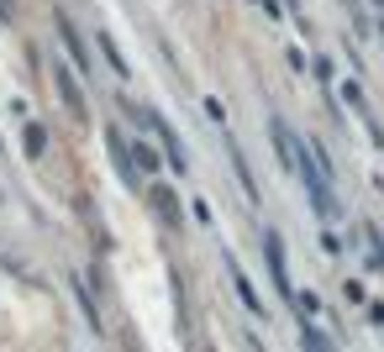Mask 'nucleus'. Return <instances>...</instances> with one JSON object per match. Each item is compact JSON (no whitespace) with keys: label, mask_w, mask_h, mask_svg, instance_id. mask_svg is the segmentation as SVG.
Returning a JSON list of instances; mask_svg holds the SVG:
<instances>
[{"label":"nucleus","mask_w":384,"mask_h":352,"mask_svg":"<svg viewBox=\"0 0 384 352\" xmlns=\"http://www.w3.org/2000/svg\"><path fill=\"white\" fill-rule=\"evenodd\" d=\"M142 121L153 127V137H158V147L169 153V164H174V174H190V158H184V147H179V137H174V127H169L158 111H142Z\"/></svg>","instance_id":"f257e3e1"},{"label":"nucleus","mask_w":384,"mask_h":352,"mask_svg":"<svg viewBox=\"0 0 384 352\" xmlns=\"http://www.w3.org/2000/svg\"><path fill=\"white\" fill-rule=\"evenodd\" d=\"M263 258H269L274 289H279V294H295V289H289V268H284V237L274 232V226H263Z\"/></svg>","instance_id":"f03ea898"},{"label":"nucleus","mask_w":384,"mask_h":352,"mask_svg":"<svg viewBox=\"0 0 384 352\" xmlns=\"http://www.w3.org/2000/svg\"><path fill=\"white\" fill-rule=\"evenodd\" d=\"M221 263H227V274H232V284H237V294H242L247 316H263V321H269V305H263V294L253 289V279H247L242 268H237V258H232V252H221Z\"/></svg>","instance_id":"7ed1b4c3"},{"label":"nucleus","mask_w":384,"mask_h":352,"mask_svg":"<svg viewBox=\"0 0 384 352\" xmlns=\"http://www.w3.org/2000/svg\"><path fill=\"white\" fill-rule=\"evenodd\" d=\"M53 85H58V95H63V105H69V116H74V121H85V116H90V111H85V90H79L74 69L53 63Z\"/></svg>","instance_id":"20e7f679"},{"label":"nucleus","mask_w":384,"mask_h":352,"mask_svg":"<svg viewBox=\"0 0 384 352\" xmlns=\"http://www.w3.org/2000/svg\"><path fill=\"white\" fill-rule=\"evenodd\" d=\"M221 142H227V153H232V174H237V184H242V195L247 200H253V206H258V179H253V169H247V158H242V147H237V137H232V132L227 127H221Z\"/></svg>","instance_id":"39448f33"},{"label":"nucleus","mask_w":384,"mask_h":352,"mask_svg":"<svg viewBox=\"0 0 384 352\" xmlns=\"http://www.w3.org/2000/svg\"><path fill=\"white\" fill-rule=\"evenodd\" d=\"M53 21H58V37H63V48H69V58H74V69H79V74H90V53H85V43H79V32H74V21H69V16H63V11H58V16H53Z\"/></svg>","instance_id":"423d86ee"},{"label":"nucleus","mask_w":384,"mask_h":352,"mask_svg":"<svg viewBox=\"0 0 384 352\" xmlns=\"http://www.w3.org/2000/svg\"><path fill=\"white\" fill-rule=\"evenodd\" d=\"M105 142H111V158H116V169H122V179H127V184H137V169H132V153H127L122 132H111Z\"/></svg>","instance_id":"0eeeda50"},{"label":"nucleus","mask_w":384,"mask_h":352,"mask_svg":"<svg viewBox=\"0 0 384 352\" xmlns=\"http://www.w3.org/2000/svg\"><path fill=\"white\" fill-rule=\"evenodd\" d=\"M363 242H368V268L384 274V237H379V226H363Z\"/></svg>","instance_id":"6e6552de"},{"label":"nucleus","mask_w":384,"mask_h":352,"mask_svg":"<svg viewBox=\"0 0 384 352\" xmlns=\"http://www.w3.org/2000/svg\"><path fill=\"white\" fill-rule=\"evenodd\" d=\"M127 153H132V169H142V174H153V169H158V153H153L148 142H132Z\"/></svg>","instance_id":"1a4fd4ad"},{"label":"nucleus","mask_w":384,"mask_h":352,"mask_svg":"<svg viewBox=\"0 0 384 352\" xmlns=\"http://www.w3.org/2000/svg\"><path fill=\"white\" fill-rule=\"evenodd\" d=\"M100 53H105V63H111V69L122 74V79H132V69H127V58H122V48H116V43H111V37H105V32H100Z\"/></svg>","instance_id":"9d476101"},{"label":"nucleus","mask_w":384,"mask_h":352,"mask_svg":"<svg viewBox=\"0 0 384 352\" xmlns=\"http://www.w3.org/2000/svg\"><path fill=\"white\" fill-rule=\"evenodd\" d=\"M300 347H306V352H332V342H326L321 331L306 326V316H300Z\"/></svg>","instance_id":"9b49d317"},{"label":"nucleus","mask_w":384,"mask_h":352,"mask_svg":"<svg viewBox=\"0 0 384 352\" xmlns=\"http://www.w3.org/2000/svg\"><path fill=\"white\" fill-rule=\"evenodd\" d=\"M21 142H26V153H32V158H43V147H48V127H37V121H32Z\"/></svg>","instance_id":"f8f14e48"},{"label":"nucleus","mask_w":384,"mask_h":352,"mask_svg":"<svg viewBox=\"0 0 384 352\" xmlns=\"http://www.w3.org/2000/svg\"><path fill=\"white\" fill-rule=\"evenodd\" d=\"M342 100H348V105H353V111H358V116H368V100H363L358 79H348V85H342Z\"/></svg>","instance_id":"ddd939ff"},{"label":"nucleus","mask_w":384,"mask_h":352,"mask_svg":"<svg viewBox=\"0 0 384 352\" xmlns=\"http://www.w3.org/2000/svg\"><path fill=\"white\" fill-rule=\"evenodd\" d=\"M316 305H321V300H316V294H311V289H306V294H295V310H300V316H311V310H316Z\"/></svg>","instance_id":"4468645a"},{"label":"nucleus","mask_w":384,"mask_h":352,"mask_svg":"<svg viewBox=\"0 0 384 352\" xmlns=\"http://www.w3.org/2000/svg\"><path fill=\"white\" fill-rule=\"evenodd\" d=\"M363 300H368L363 284H358V279H348V305H363Z\"/></svg>","instance_id":"2eb2a0df"},{"label":"nucleus","mask_w":384,"mask_h":352,"mask_svg":"<svg viewBox=\"0 0 384 352\" xmlns=\"http://www.w3.org/2000/svg\"><path fill=\"white\" fill-rule=\"evenodd\" d=\"M16 16V6H11V0H0V21H11Z\"/></svg>","instance_id":"dca6fc26"},{"label":"nucleus","mask_w":384,"mask_h":352,"mask_svg":"<svg viewBox=\"0 0 384 352\" xmlns=\"http://www.w3.org/2000/svg\"><path fill=\"white\" fill-rule=\"evenodd\" d=\"M374 6H384V0H374Z\"/></svg>","instance_id":"f3484780"}]
</instances>
